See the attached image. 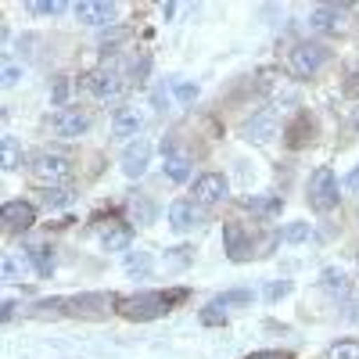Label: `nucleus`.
Returning a JSON list of instances; mask_svg holds the SVG:
<instances>
[{"label": "nucleus", "instance_id": "1", "mask_svg": "<svg viewBox=\"0 0 359 359\" xmlns=\"http://www.w3.org/2000/svg\"><path fill=\"white\" fill-rule=\"evenodd\" d=\"M176 294H155V291H147V294H133V298H118V313H123L126 320H158L169 313V302Z\"/></svg>", "mask_w": 359, "mask_h": 359}, {"label": "nucleus", "instance_id": "2", "mask_svg": "<svg viewBox=\"0 0 359 359\" xmlns=\"http://www.w3.org/2000/svg\"><path fill=\"white\" fill-rule=\"evenodd\" d=\"M33 180L36 184H43V187H54V184H65V180L72 176V165H69V158L65 155H50V151H40L36 158H33Z\"/></svg>", "mask_w": 359, "mask_h": 359}, {"label": "nucleus", "instance_id": "3", "mask_svg": "<svg viewBox=\"0 0 359 359\" xmlns=\"http://www.w3.org/2000/svg\"><path fill=\"white\" fill-rule=\"evenodd\" d=\"M309 201H313L316 212H331V208L338 205V180L327 165L316 169L313 180H309Z\"/></svg>", "mask_w": 359, "mask_h": 359}, {"label": "nucleus", "instance_id": "4", "mask_svg": "<svg viewBox=\"0 0 359 359\" xmlns=\"http://www.w3.org/2000/svg\"><path fill=\"white\" fill-rule=\"evenodd\" d=\"M327 62H331V50L323 43H298L291 50V72L294 76H316Z\"/></svg>", "mask_w": 359, "mask_h": 359}, {"label": "nucleus", "instance_id": "5", "mask_svg": "<svg viewBox=\"0 0 359 359\" xmlns=\"http://www.w3.org/2000/svg\"><path fill=\"white\" fill-rule=\"evenodd\" d=\"M147 165H151V140H144V137L130 140L126 151H123V172L130 180H140L147 172Z\"/></svg>", "mask_w": 359, "mask_h": 359}, {"label": "nucleus", "instance_id": "6", "mask_svg": "<svg viewBox=\"0 0 359 359\" xmlns=\"http://www.w3.org/2000/svg\"><path fill=\"white\" fill-rule=\"evenodd\" d=\"M86 90L94 94L97 101H108V97H118L123 94V79H118V69H97L86 76Z\"/></svg>", "mask_w": 359, "mask_h": 359}, {"label": "nucleus", "instance_id": "7", "mask_svg": "<svg viewBox=\"0 0 359 359\" xmlns=\"http://www.w3.org/2000/svg\"><path fill=\"white\" fill-rule=\"evenodd\" d=\"M4 230L8 233H22V230H29L33 226V219H36V212H33V205H25V201H8L4 205Z\"/></svg>", "mask_w": 359, "mask_h": 359}, {"label": "nucleus", "instance_id": "8", "mask_svg": "<svg viewBox=\"0 0 359 359\" xmlns=\"http://www.w3.org/2000/svg\"><path fill=\"white\" fill-rule=\"evenodd\" d=\"M223 198H226V180L219 172H208V176H201L194 184V201L198 205H216Z\"/></svg>", "mask_w": 359, "mask_h": 359}, {"label": "nucleus", "instance_id": "9", "mask_svg": "<svg viewBox=\"0 0 359 359\" xmlns=\"http://www.w3.org/2000/svg\"><path fill=\"white\" fill-rule=\"evenodd\" d=\"M76 18L86 25H104L115 18V4H108V0H83V4H76Z\"/></svg>", "mask_w": 359, "mask_h": 359}, {"label": "nucleus", "instance_id": "10", "mask_svg": "<svg viewBox=\"0 0 359 359\" xmlns=\"http://www.w3.org/2000/svg\"><path fill=\"white\" fill-rule=\"evenodd\" d=\"M50 126H54L57 137H65V140H69V137H79V133L90 126V118H86L79 108H72V111H57V115L50 118Z\"/></svg>", "mask_w": 359, "mask_h": 359}, {"label": "nucleus", "instance_id": "11", "mask_svg": "<svg viewBox=\"0 0 359 359\" xmlns=\"http://www.w3.org/2000/svg\"><path fill=\"white\" fill-rule=\"evenodd\" d=\"M169 223H172V230L187 233V230H194V226L201 223V216H198V208H194L191 201H176V205L169 208Z\"/></svg>", "mask_w": 359, "mask_h": 359}, {"label": "nucleus", "instance_id": "12", "mask_svg": "<svg viewBox=\"0 0 359 359\" xmlns=\"http://www.w3.org/2000/svg\"><path fill=\"white\" fill-rule=\"evenodd\" d=\"M223 241H226V252H230V259H233V262L248 259L252 241H245V233H241V226H237V223H226V226H223Z\"/></svg>", "mask_w": 359, "mask_h": 359}, {"label": "nucleus", "instance_id": "13", "mask_svg": "<svg viewBox=\"0 0 359 359\" xmlns=\"http://www.w3.org/2000/svg\"><path fill=\"white\" fill-rule=\"evenodd\" d=\"M245 133H248L252 140L266 144L269 137L277 133V115H273V111H259V115H252V123L245 126Z\"/></svg>", "mask_w": 359, "mask_h": 359}, {"label": "nucleus", "instance_id": "14", "mask_svg": "<svg viewBox=\"0 0 359 359\" xmlns=\"http://www.w3.org/2000/svg\"><path fill=\"white\" fill-rule=\"evenodd\" d=\"M111 130H115V137H137V133L144 130V115H140L137 108H123V111L115 115Z\"/></svg>", "mask_w": 359, "mask_h": 359}, {"label": "nucleus", "instance_id": "15", "mask_svg": "<svg viewBox=\"0 0 359 359\" xmlns=\"http://www.w3.org/2000/svg\"><path fill=\"white\" fill-rule=\"evenodd\" d=\"M165 176L169 180H176V184H184V180L191 176V158L184 155V151H165Z\"/></svg>", "mask_w": 359, "mask_h": 359}, {"label": "nucleus", "instance_id": "16", "mask_svg": "<svg viewBox=\"0 0 359 359\" xmlns=\"http://www.w3.org/2000/svg\"><path fill=\"white\" fill-rule=\"evenodd\" d=\"M130 241H133V233L126 230V226H101V245L108 248V252H123V248H130Z\"/></svg>", "mask_w": 359, "mask_h": 359}, {"label": "nucleus", "instance_id": "17", "mask_svg": "<svg viewBox=\"0 0 359 359\" xmlns=\"http://www.w3.org/2000/svg\"><path fill=\"white\" fill-rule=\"evenodd\" d=\"M345 11H348L345 4H341V8H316V11L309 15V25H313V29H320V33H331V29H338V22H334V18H338V15H345Z\"/></svg>", "mask_w": 359, "mask_h": 359}, {"label": "nucleus", "instance_id": "18", "mask_svg": "<svg viewBox=\"0 0 359 359\" xmlns=\"http://www.w3.org/2000/svg\"><path fill=\"white\" fill-rule=\"evenodd\" d=\"M123 269H126L130 277H147V273H151V255L140 252V248H137V252H126Z\"/></svg>", "mask_w": 359, "mask_h": 359}, {"label": "nucleus", "instance_id": "19", "mask_svg": "<svg viewBox=\"0 0 359 359\" xmlns=\"http://www.w3.org/2000/svg\"><path fill=\"white\" fill-rule=\"evenodd\" d=\"M25 255H29V262H33L36 277H47L50 269H54V255H50V248H47V245H33Z\"/></svg>", "mask_w": 359, "mask_h": 359}, {"label": "nucleus", "instance_id": "20", "mask_svg": "<svg viewBox=\"0 0 359 359\" xmlns=\"http://www.w3.org/2000/svg\"><path fill=\"white\" fill-rule=\"evenodd\" d=\"M309 237H313L309 223H291V226L280 230V241H287V245H302V241H309Z\"/></svg>", "mask_w": 359, "mask_h": 359}, {"label": "nucleus", "instance_id": "21", "mask_svg": "<svg viewBox=\"0 0 359 359\" xmlns=\"http://www.w3.org/2000/svg\"><path fill=\"white\" fill-rule=\"evenodd\" d=\"M22 165V151H18V140L11 133H4V169H18Z\"/></svg>", "mask_w": 359, "mask_h": 359}, {"label": "nucleus", "instance_id": "22", "mask_svg": "<svg viewBox=\"0 0 359 359\" xmlns=\"http://www.w3.org/2000/svg\"><path fill=\"white\" fill-rule=\"evenodd\" d=\"M327 359H359V341H338L327 348Z\"/></svg>", "mask_w": 359, "mask_h": 359}, {"label": "nucleus", "instance_id": "23", "mask_svg": "<svg viewBox=\"0 0 359 359\" xmlns=\"http://www.w3.org/2000/svg\"><path fill=\"white\" fill-rule=\"evenodd\" d=\"M43 205H47V208H65V205H72V191L47 187V191H43Z\"/></svg>", "mask_w": 359, "mask_h": 359}, {"label": "nucleus", "instance_id": "24", "mask_svg": "<svg viewBox=\"0 0 359 359\" xmlns=\"http://www.w3.org/2000/svg\"><path fill=\"white\" fill-rule=\"evenodd\" d=\"M172 94H176L180 104H191L198 97V86L194 83H184V79H172Z\"/></svg>", "mask_w": 359, "mask_h": 359}, {"label": "nucleus", "instance_id": "25", "mask_svg": "<svg viewBox=\"0 0 359 359\" xmlns=\"http://www.w3.org/2000/svg\"><path fill=\"white\" fill-rule=\"evenodd\" d=\"M320 284H323L327 291H345V273H341V269H323Z\"/></svg>", "mask_w": 359, "mask_h": 359}, {"label": "nucleus", "instance_id": "26", "mask_svg": "<svg viewBox=\"0 0 359 359\" xmlns=\"http://www.w3.org/2000/svg\"><path fill=\"white\" fill-rule=\"evenodd\" d=\"M22 79H25V69L15 65V62H8V65H4V86H18Z\"/></svg>", "mask_w": 359, "mask_h": 359}, {"label": "nucleus", "instance_id": "27", "mask_svg": "<svg viewBox=\"0 0 359 359\" xmlns=\"http://www.w3.org/2000/svg\"><path fill=\"white\" fill-rule=\"evenodd\" d=\"M65 4H57V0H40V4H33V15H62Z\"/></svg>", "mask_w": 359, "mask_h": 359}, {"label": "nucleus", "instance_id": "28", "mask_svg": "<svg viewBox=\"0 0 359 359\" xmlns=\"http://www.w3.org/2000/svg\"><path fill=\"white\" fill-rule=\"evenodd\" d=\"M187 262H191V248H172V252H169V266H172V269L187 266Z\"/></svg>", "mask_w": 359, "mask_h": 359}, {"label": "nucleus", "instance_id": "29", "mask_svg": "<svg viewBox=\"0 0 359 359\" xmlns=\"http://www.w3.org/2000/svg\"><path fill=\"white\" fill-rule=\"evenodd\" d=\"M65 97H69V79H57V83H54V94H50V101H54V104H62Z\"/></svg>", "mask_w": 359, "mask_h": 359}, {"label": "nucleus", "instance_id": "30", "mask_svg": "<svg viewBox=\"0 0 359 359\" xmlns=\"http://www.w3.org/2000/svg\"><path fill=\"white\" fill-rule=\"evenodd\" d=\"M133 216H140V223H151V205H147L144 198L133 201Z\"/></svg>", "mask_w": 359, "mask_h": 359}, {"label": "nucleus", "instance_id": "31", "mask_svg": "<svg viewBox=\"0 0 359 359\" xmlns=\"http://www.w3.org/2000/svg\"><path fill=\"white\" fill-rule=\"evenodd\" d=\"M165 104H169V94H165V86H158V90H155V108L165 111Z\"/></svg>", "mask_w": 359, "mask_h": 359}, {"label": "nucleus", "instance_id": "32", "mask_svg": "<svg viewBox=\"0 0 359 359\" xmlns=\"http://www.w3.org/2000/svg\"><path fill=\"white\" fill-rule=\"evenodd\" d=\"M345 187H348V191H359V165H355V169L345 176Z\"/></svg>", "mask_w": 359, "mask_h": 359}, {"label": "nucleus", "instance_id": "33", "mask_svg": "<svg viewBox=\"0 0 359 359\" xmlns=\"http://www.w3.org/2000/svg\"><path fill=\"white\" fill-rule=\"evenodd\" d=\"M280 294H287V284H273L266 291V298H280Z\"/></svg>", "mask_w": 359, "mask_h": 359}, {"label": "nucleus", "instance_id": "34", "mask_svg": "<svg viewBox=\"0 0 359 359\" xmlns=\"http://www.w3.org/2000/svg\"><path fill=\"white\" fill-rule=\"evenodd\" d=\"M248 359H287V355H280V352H255V355H248Z\"/></svg>", "mask_w": 359, "mask_h": 359}]
</instances>
